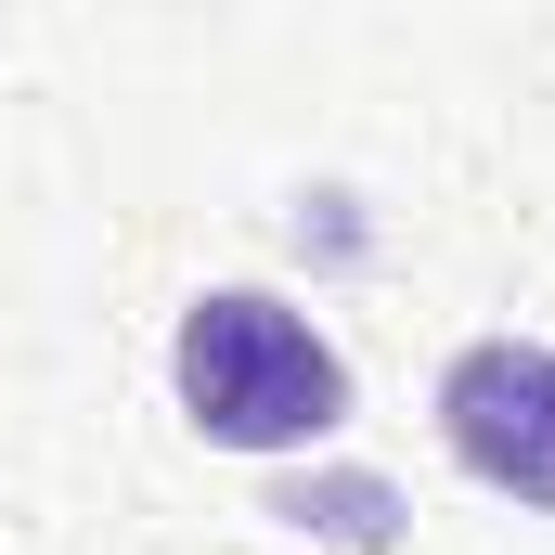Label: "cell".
<instances>
[{
    "mask_svg": "<svg viewBox=\"0 0 555 555\" xmlns=\"http://www.w3.org/2000/svg\"><path fill=\"white\" fill-rule=\"evenodd\" d=\"M181 414L220 452H297L349 426V362L310 310H284L259 284H220L181 310Z\"/></svg>",
    "mask_w": 555,
    "mask_h": 555,
    "instance_id": "cell-1",
    "label": "cell"
},
{
    "mask_svg": "<svg viewBox=\"0 0 555 555\" xmlns=\"http://www.w3.org/2000/svg\"><path fill=\"white\" fill-rule=\"evenodd\" d=\"M439 439H452V465H465L478 491L555 517V349H530V336L452 349V375H439Z\"/></svg>",
    "mask_w": 555,
    "mask_h": 555,
    "instance_id": "cell-2",
    "label": "cell"
}]
</instances>
